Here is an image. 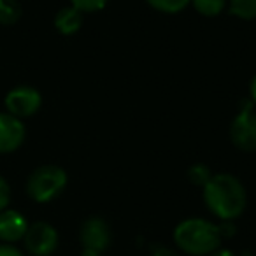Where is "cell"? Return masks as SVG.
<instances>
[{"label": "cell", "mask_w": 256, "mask_h": 256, "mask_svg": "<svg viewBox=\"0 0 256 256\" xmlns=\"http://www.w3.org/2000/svg\"><path fill=\"white\" fill-rule=\"evenodd\" d=\"M204 204L220 221H235L248 207V192L238 178L228 172L212 174L202 188Z\"/></svg>", "instance_id": "cell-1"}, {"label": "cell", "mask_w": 256, "mask_h": 256, "mask_svg": "<svg viewBox=\"0 0 256 256\" xmlns=\"http://www.w3.org/2000/svg\"><path fill=\"white\" fill-rule=\"evenodd\" d=\"M174 248L186 256H209L218 248H221L218 223L206 218H186L179 221L174 228Z\"/></svg>", "instance_id": "cell-2"}, {"label": "cell", "mask_w": 256, "mask_h": 256, "mask_svg": "<svg viewBox=\"0 0 256 256\" xmlns=\"http://www.w3.org/2000/svg\"><path fill=\"white\" fill-rule=\"evenodd\" d=\"M68 176L58 165H40L30 172L25 182V192L30 200L37 204H50L67 188Z\"/></svg>", "instance_id": "cell-3"}, {"label": "cell", "mask_w": 256, "mask_h": 256, "mask_svg": "<svg viewBox=\"0 0 256 256\" xmlns=\"http://www.w3.org/2000/svg\"><path fill=\"white\" fill-rule=\"evenodd\" d=\"M79 242L82 248L81 254L102 256L112 244V230L104 218L90 216L79 228Z\"/></svg>", "instance_id": "cell-4"}, {"label": "cell", "mask_w": 256, "mask_h": 256, "mask_svg": "<svg viewBox=\"0 0 256 256\" xmlns=\"http://www.w3.org/2000/svg\"><path fill=\"white\" fill-rule=\"evenodd\" d=\"M230 139L244 153L256 151V112L251 100H246L230 124Z\"/></svg>", "instance_id": "cell-5"}, {"label": "cell", "mask_w": 256, "mask_h": 256, "mask_svg": "<svg viewBox=\"0 0 256 256\" xmlns=\"http://www.w3.org/2000/svg\"><path fill=\"white\" fill-rule=\"evenodd\" d=\"M4 106L6 112L18 118V120H25V118L39 112L40 106H42V95L34 86L20 84L8 92L4 98Z\"/></svg>", "instance_id": "cell-6"}, {"label": "cell", "mask_w": 256, "mask_h": 256, "mask_svg": "<svg viewBox=\"0 0 256 256\" xmlns=\"http://www.w3.org/2000/svg\"><path fill=\"white\" fill-rule=\"evenodd\" d=\"M23 244L32 256H51L58 249L60 235L51 223L36 221L28 224V230L23 237Z\"/></svg>", "instance_id": "cell-7"}, {"label": "cell", "mask_w": 256, "mask_h": 256, "mask_svg": "<svg viewBox=\"0 0 256 256\" xmlns=\"http://www.w3.org/2000/svg\"><path fill=\"white\" fill-rule=\"evenodd\" d=\"M26 128L22 120L9 112H0V154H11L23 146Z\"/></svg>", "instance_id": "cell-8"}, {"label": "cell", "mask_w": 256, "mask_h": 256, "mask_svg": "<svg viewBox=\"0 0 256 256\" xmlns=\"http://www.w3.org/2000/svg\"><path fill=\"white\" fill-rule=\"evenodd\" d=\"M26 230H28V221L20 210L6 209L0 212V240L4 244L23 240Z\"/></svg>", "instance_id": "cell-9"}, {"label": "cell", "mask_w": 256, "mask_h": 256, "mask_svg": "<svg viewBox=\"0 0 256 256\" xmlns=\"http://www.w3.org/2000/svg\"><path fill=\"white\" fill-rule=\"evenodd\" d=\"M82 22H84V14L72 6H67V8H62L54 16V28L58 34L68 37L81 30Z\"/></svg>", "instance_id": "cell-10"}, {"label": "cell", "mask_w": 256, "mask_h": 256, "mask_svg": "<svg viewBox=\"0 0 256 256\" xmlns=\"http://www.w3.org/2000/svg\"><path fill=\"white\" fill-rule=\"evenodd\" d=\"M23 8L18 0H0V26H12L20 22Z\"/></svg>", "instance_id": "cell-11"}, {"label": "cell", "mask_w": 256, "mask_h": 256, "mask_svg": "<svg viewBox=\"0 0 256 256\" xmlns=\"http://www.w3.org/2000/svg\"><path fill=\"white\" fill-rule=\"evenodd\" d=\"M230 14L244 22L256 20V0H228Z\"/></svg>", "instance_id": "cell-12"}, {"label": "cell", "mask_w": 256, "mask_h": 256, "mask_svg": "<svg viewBox=\"0 0 256 256\" xmlns=\"http://www.w3.org/2000/svg\"><path fill=\"white\" fill-rule=\"evenodd\" d=\"M190 4L195 8L198 14L206 18H216L228 8V0H192Z\"/></svg>", "instance_id": "cell-13"}, {"label": "cell", "mask_w": 256, "mask_h": 256, "mask_svg": "<svg viewBox=\"0 0 256 256\" xmlns=\"http://www.w3.org/2000/svg\"><path fill=\"white\" fill-rule=\"evenodd\" d=\"M150 8L164 14H179L190 6L192 0H146Z\"/></svg>", "instance_id": "cell-14"}, {"label": "cell", "mask_w": 256, "mask_h": 256, "mask_svg": "<svg viewBox=\"0 0 256 256\" xmlns=\"http://www.w3.org/2000/svg\"><path fill=\"white\" fill-rule=\"evenodd\" d=\"M186 176H188L190 182H192L193 186L204 188V186L209 182V179L212 178V172H210V168L207 167L206 164H193L192 167L188 168Z\"/></svg>", "instance_id": "cell-15"}, {"label": "cell", "mask_w": 256, "mask_h": 256, "mask_svg": "<svg viewBox=\"0 0 256 256\" xmlns=\"http://www.w3.org/2000/svg\"><path fill=\"white\" fill-rule=\"evenodd\" d=\"M109 0H70V6L76 8L78 11H81L82 14H92V12H98L102 11L107 6Z\"/></svg>", "instance_id": "cell-16"}, {"label": "cell", "mask_w": 256, "mask_h": 256, "mask_svg": "<svg viewBox=\"0 0 256 256\" xmlns=\"http://www.w3.org/2000/svg\"><path fill=\"white\" fill-rule=\"evenodd\" d=\"M150 254L151 256H181V252L176 248L168 244H164V242H154V244L150 246Z\"/></svg>", "instance_id": "cell-17"}, {"label": "cell", "mask_w": 256, "mask_h": 256, "mask_svg": "<svg viewBox=\"0 0 256 256\" xmlns=\"http://www.w3.org/2000/svg\"><path fill=\"white\" fill-rule=\"evenodd\" d=\"M11 196H12V192H11V186H9L8 179H6L4 176H0V212L9 207Z\"/></svg>", "instance_id": "cell-18"}, {"label": "cell", "mask_w": 256, "mask_h": 256, "mask_svg": "<svg viewBox=\"0 0 256 256\" xmlns=\"http://www.w3.org/2000/svg\"><path fill=\"white\" fill-rule=\"evenodd\" d=\"M218 230H220L221 238L224 240V238H232L237 235V224H235V221H220Z\"/></svg>", "instance_id": "cell-19"}, {"label": "cell", "mask_w": 256, "mask_h": 256, "mask_svg": "<svg viewBox=\"0 0 256 256\" xmlns=\"http://www.w3.org/2000/svg\"><path fill=\"white\" fill-rule=\"evenodd\" d=\"M0 256H25L14 244H0Z\"/></svg>", "instance_id": "cell-20"}, {"label": "cell", "mask_w": 256, "mask_h": 256, "mask_svg": "<svg viewBox=\"0 0 256 256\" xmlns=\"http://www.w3.org/2000/svg\"><path fill=\"white\" fill-rule=\"evenodd\" d=\"M209 256H237L234 251H230V249H226V248H218L214 252H210Z\"/></svg>", "instance_id": "cell-21"}, {"label": "cell", "mask_w": 256, "mask_h": 256, "mask_svg": "<svg viewBox=\"0 0 256 256\" xmlns=\"http://www.w3.org/2000/svg\"><path fill=\"white\" fill-rule=\"evenodd\" d=\"M249 96H251V102H252V106L256 107V76L252 78V81H251V84H249Z\"/></svg>", "instance_id": "cell-22"}, {"label": "cell", "mask_w": 256, "mask_h": 256, "mask_svg": "<svg viewBox=\"0 0 256 256\" xmlns=\"http://www.w3.org/2000/svg\"><path fill=\"white\" fill-rule=\"evenodd\" d=\"M81 256H84V254H81Z\"/></svg>", "instance_id": "cell-23"}]
</instances>
